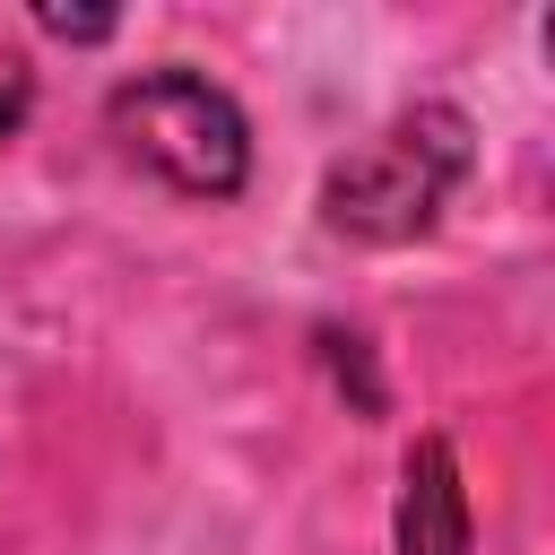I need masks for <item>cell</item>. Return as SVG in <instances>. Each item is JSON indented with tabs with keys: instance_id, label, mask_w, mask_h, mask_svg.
<instances>
[{
	"instance_id": "6da1fadb",
	"label": "cell",
	"mask_w": 555,
	"mask_h": 555,
	"mask_svg": "<svg viewBox=\"0 0 555 555\" xmlns=\"http://www.w3.org/2000/svg\"><path fill=\"white\" fill-rule=\"evenodd\" d=\"M460 173H468V121L442 113V104H425V113L390 121L382 139H364L356 156L330 165L321 217L347 243H416L442 217V199H451Z\"/></svg>"
},
{
	"instance_id": "7a4b0ae2",
	"label": "cell",
	"mask_w": 555,
	"mask_h": 555,
	"mask_svg": "<svg viewBox=\"0 0 555 555\" xmlns=\"http://www.w3.org/2000/svg\"><path fill=\"white\" fill-rule=\"evenodd\" d=\"M113 139L173 191L191 199H234L251 173V139L225 87L191 78V69H147L130 87H113Z\"/></svg>"
},
{
	"instance_id": "3957f363",
	"label": "cell",
	"mask_w": 555,
	"mask_h": 555,
	"mask_svg": "<svg viewBox=\"0 0 555 555\" xmlns=\"http://www.w3.org/2000/svg\"><path fill=\"white\" fill-rule=\"evenodd\" d=\"M399 555H468V494L442 434H425L399 468Z\"/></svg>"
},
{
	"instance_id": "277c9868",
	"label": "cell",
	"mask_w": 555,
	"mask_h": 555,
	"mask_svg": "<svg viewBox=\"0 0 555 555\" xmlns=\"http://www.w3.org/2000/svg\"><path fill=\"white\" fill-rule=\"evenodd\" d=\"M43 26H52V35H78V43L113 35V17H104V9H43Z\"/></svg>"
},
{
	"instance_id": "5b68a950",
	"label": "cell",
	"mask_w": 555,
	"mask_h": 555,
	"mask_svg": "<svg viewBox=\"0 0 555 555\" xmlns=\"http://www.w3.org/2000/svg\"><path fill=\"white\" fill-rule=\"evenodd\" d=\"M17 113H26V95H17V87H0V139L17 130Z\"/></svg>"
}]
</instances>
